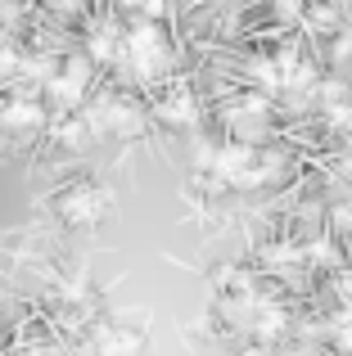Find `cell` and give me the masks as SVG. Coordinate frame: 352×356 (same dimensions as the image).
<instances>
[{
  "instance_id": "1",
  "label": "cell",
  "mask_w": 352,
  "mask_h": 356,
  "mask_svg": "<svg viewBox=\"0 0 352 356\" xmlns=\"http://www.w3.org/2000/svg\"><path fill=\"white\" fill-rule=\"evenodd\" d=\"M0 122H5V127H36V122H41V108L36 104H9L5 113H0Z\"/></svg>"
},
{
  "instance_id": "2",
  "label": "cell",
  "mask_w": 352,
  "mask_h": 356,
  "mask_svg": "<svg viewBox=\"0 0 352 356\" xmlns=\"http://www.w3.org/2000/svg\"><path fill=\"white\" fill-rule=\"evenodd\" d=\"M127 5H131V9H145V14H159L163 0H127Z\"/></svg>"
},
{
  "instance_id": "3",
  "label": "cell",
  "mask_w": 352,
  "mask_h": 356,
  "mask_svg": "<svg viewBox=\"0 0 352 356\" xmlns=\"http://www.w3.org/2000/svg\"><path fill=\"white\" fill-rule=\"evenodd\" d=\"M63 5H68V0H63Z\"/></svg>"
}]
</instances>
